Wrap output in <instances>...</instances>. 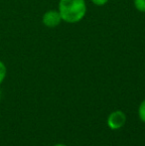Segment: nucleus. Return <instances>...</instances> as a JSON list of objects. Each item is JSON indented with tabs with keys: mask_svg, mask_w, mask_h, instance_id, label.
Here are the masks:
<instances>
[{
	"mask_svg": "<svg viewBox=\"0 0 145 146\" xmlns=\"http://www.w3.org/2000/svg\"><path fill=\"white\" fill-rule=\"evenodd\" d=\"M59 13L62 20L69 24L81 21L87 13V4L85 0H60Z\"/></svg>",
	"mask_w": 145,
	"mask_h": 146,
	"instance_id": "f257e3e1",
	"label": "nucleus"
},
{
	"mask_svg": "<svg viewBox=\"0 0 145 146\" xmlns=\"http://www.w3.org/2000/svg\"><path fill=\"white\" fill-rule=\"evenodd\" d=\"M126 123V114L122 110H114L107 116V124L111 130H118Z\"/></svg>",
	"mask_w": 145,
	"mask_h": 146,
	"instance_id": "f03ea898",
	"label": "nucleus"
},
{
	"mask_svg": "<svg viewBox=\"0 0 145 146\" xmlns=\"http://www.w3.org/2000/svg\"><path fill=\"white\" fill-rule=\"evenodd\" d=\"M62 17L58 10H48L43 15L42 22L46 27L48 28H56L62 22Z\"/></svg>",
	"mask_w": 145,
	"mask_h": 146,
	"instance_id": "7ed1b4c3",
	"label": "nucleus"
},
{
	"mask_svg": "<svg viewBox=\"0 0 145 146\" xmlns=\"http://www.w3.org/2000/svg\"><path fill=\"white\" fill-rule=\"evenodd\" d=\"M137 112H138V117H139V119L143 123H145V100H143L140 102L139 106H138Z\"/></svg>",
	"mask_w": 145,
	"mask_h": 146,
	"instance_id": "20e7f679",
	"label": "nucleus"
},
{
	"mask_svg": "<svg viewBox=\"0 0 145 146\" xmlns=\"http://www.w3.org/2000/svg\"><path fill=\"white\" fill-rule=\"evenodd\" d=\"M6 76H7V68H6V65L2 61H0V86L5 81Z\"/></svg>",
	"mask_w": 145,
	"mask_h": 146,
	"instance_id": "39448f33",
	"label": "nucleus"
},
{
	"mask_svg": "<svg viewBox=\"0 0 145 146\" xmlns=\"http://www.w3.org/2000/svg\"><path fill=\"white\" fill-rule=\"evenodd\" d=\"M133 4L136 10L145 13V0H134Z\"/></svg>",
	"mask_w": 145,
	"mask_h": 146,
	"instance_id": "423d86ee",
	"label": "nucleus"
},
{
	"mask_svg": "<svg viewBox=\"0 0 145 146\" xmlns=\"http://www.w3.org/2000/svg\"><path fill=\"white\" fill-rule=\"evenodd\" d=\"M91 1L97 6H103L109 2V0H91Z\"/></svg>",
	"mask_w": 145,
	"mask_h": 146,
	"instance_id": "0eeeda50",
	"label": "nucleus"
},
{
	"mask_svg": "<svg viewBox=\"0 0 145 146\" xmlns=\"http://www.w3.org/2000/svg\"><path fill=\"white\" fill-rule=\"evenodd\" d=\"M54 146H68V145L64 144V143H57V144H55Z\"/></svg>",
	"mask_w": 145,
	"mask_h": 146,
	"instance_id": "6e6552de",
	"label": "nucleus"
},
{
	"mask_svg": "<svg viewBox=\"0 0 145 146\" xmlns=\"http://www.w3.org/2000/svg\"><path fill=\"white\" fill-rule=\"evenodd\" d=\"M1 96H2V92H1V90H0V98H1Z\"/></svg>",
	"mask_w": 145,
	"mask_h": 146,
	"instance_id": "1a4fd4ad",
	"label": "nucleus"
}]
</instances>
